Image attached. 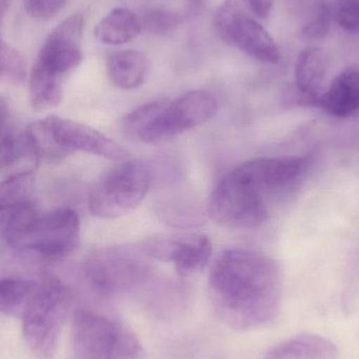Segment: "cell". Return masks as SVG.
Instances as JSON below:
<instances>
[{
    "instance_id": "obj_12",
    "label": "cell",
    "mask_w": 359,
    "mask_h": 359,
    "mask_svg": "<svg viewBox=\"0 0 359 359\" xmlns=\"http://www.w3.org/2000/svg\"><path fill=\"white\" fill-rule=\"evenodd\" d=\"M147 252L164 262H172L177 273L183 278L202 271L212 255V243L206 236H193L177 241L149 243Z\"/></svg>"
},
{
    "instance_id": "obj_19",
    "label": "cell",
    "mask_w": 359,
    "mask_h": 359,
    "mask_svg": "<svg viewBox=\"0 0 359 359\" xmlns=\"http://www.w3.org/2000/svg\"><path fill=\"white\" fill-rule=\"evenodd\" d=\"M30 102L37 111L57 107L63 100V81L31 69L29 77Z\"/></svg>"
},
{
    "instance_id": "obj_24",
    "label": "cell",
    "mask_w": 359,
    "mask_h": 359,
    "mask_svg": "<svg viewBox=\"0 0 359 359\" xmlns=\"http://www.w3.org/2000/svg\"><path fill=\"white\" fill-rule=\"evenodd\" d=\"M332 8L326 0L314 4L311 15L301 29V36L307 41H320L328 36L332 20Z\"/></svg>"
},
{
    "instance_id": "obj_2",
    "label": "cell",
    "mask_w": 359,
    "mask_h": 359,
    "mask_svg": "<svg viewBox=\"0 0 359 359\" xmlns=\"http://www.w3.org/2000/svg\"><path fill=\"white\" fill-rule=\"evenodd\" d=\"M72 306V294L60 280L52 276L34 280L18 318L32 353L52 359Z\"/></svg>"
},
{
    "instance_id": "obj_21",
    "label": "cell",
    "mask_w": 359,
    "mask_h": 359,
    "mask_svg": "<svg viewBox=\"0 0 359 359\" xmlns=\"http://www.w3.org/2000/svg\"><path fill=\"white\" fill-rule=\"evenodd\" d=\"M35 177L34 172L10 175L0 185V207L1 210L30 202L33 192Z\"/></svg>"
},
{
    "instance_id": "obj_5",
    "label": "cell",
    "mask_w": 359,
    "mask_h": 359,
    "mask_svg": "<svg viewBox=\"0 0 359 359\" xmlns=\"http://www.w3.org/2000/svg\"><path fill=\"white\" fill-rule=\"evenodd\" d=\"M151 182V170L147 164L124 162L95 184L89 196V208L101 219L124 217L145 200Z\"/></svg>"
},
{
    "instance_id": "obj_3",
    "label": "cell",
    "mask_w": 359,
    "mask_h": 359,
    "mask_svg": "<svg viewBox=\"0 0 359 359\" xmlns=\"http://www.w3.org/2000/svg\"><path fill=\"white\" fill-rule=\"evenodd\" d=\"M72 359H145L134 332L109 316L79 310L72 318Z\"/></svg>"
},
{
    "instance_id": "obj_25",
    "label": "cell",
    "mask_w": 359,
    "mask_h": 359,
    "mask_svg": "<svg viewBox=\"0 0 359 359\" xmlns=\"http://www.w3.org/2000/svg\"><path fill=\"white\" fill-rule=\"evenodd\" d=\"M0 76L2 80L20 84L27 79V62L18 50L6 40L0 46Z\"/></svg>"
},
{
    "instance_id": "obj_17",
    "label": "cell",
    "mask_w": 359,
    "mask_h": 359,
    "mask_svg": "<svg viewBox=\"0 0 359 359\" xmlns=\"http://www.w3.org/2000/svg\"><path fill=\"white\" fill-rule=\"evenodd\" d=\"M143 31L141 17L128 8L110 11L94 29V36L105 46H124L137 38Z\"/></svg>"
},
{
    "instance_id": "obj_18",
    "label": "cell",
    "mask_w": 359,
    "mask_h": 359,
    "mask_svg": "<svg viewBox=\"0 0 359 359\" xmlns=\"http://www.w3.org/2000/svg\"><path fill=\"white\" fill-rule=\"evenodd\" d=\"M110 80L116 88L134 90L147 79L150 62L143 52L126 50L114 53L107 63Z\"/></svg>"
},
{
    "instance_id": "obj_20",
    "label": "cell",
    "mask_w": 359,
    "mask_h": 359,
    "mask_svg": "<svg viewBox=\"0 0 359 359\" xmlns=\"http://www.w3.org/2000/svg\"><path fill=\"white\" fill-rule=\"evenodd\" d=\"M25 132L38 159L57 161L70 155L55 140L46 118L30 124Z\"/></svg>"
},
{
    "instance_id": "obj_1",
    "label": "cell",
    "mask_w": 359,
    "mask_h": 359,
    "mask_svg": "<svg viewBox=\"0 0 359 359\" xmlns=\"http://www.w3.org/2000/svg\"><path fill=\"white\" fill-rule=\"evenodd\" d=\"M209 286L216 316L230 328L256 330L269 326L280 313V272L261 253L226 249L211 266Z\"/></svg>"
},
{
    "instance_id": "obj_23",
    "label": "cell",
    "mask_w": 359,
    "mask_h": 359,
    "mask_svg": "<svg viewBox=\"0 0 359 359\" xmlns=\"http://www.w3.org/2000/svg\"><path fill=\"white\" fill-rule=\"evenodd\" d=\"M139 17L143 31L153 35H168L176 31L183 22L181 14L167 8H152Z\"/></svg>"
},
{
    "instance_id": "obj_22",
    "label": "cell",
    "mask_w": 359,
    "mask_h": 359,
    "mask_svg": "<svg viewBox=\"0 0 359 359\" xmlns=\"http://www.w3.org/2000/svg\"><path fill=\"white\" fill-rule=\"evenodd\" d=\"M33 283L34 280L27 278H2L0 282V311L4 316L18 318Z\"/></svg>"
},
{
    "instance_id": "obj_30",
    "label": "cell",
    "mask_w": 359,
    "mask_h": 359,
    "mask_svg": "<svg viewBox=\"0 0 359 359\" xmlns=\"http://www.w3.org/2000/svg\"><path fill=\"white\" fill-rule=\"evenodd\" d=\"M8 1H10V0H1L2 15L4 14V11H6V6H8Z\"/></svg>"
},
{
    "instance_id": "obj_15",
    "label": "cell",
    "mask_w": 359,
    "mask_h": 359,
    "mask_svg": "<svg viewBox=\"0 0 359 359\" xmlns=\"http://www.w3.org/2000/svg\"><path fill=\"white\" fill-rule=\"evenodd\" d=\"M339 349L326 337L305 332L268 350L263 359H337Z\"/></svg>"
},
{
    "instance_id": "obj_10",
    "label": "cell",
    "mask_w": 359,
    "mask_h": 359,
    "mask_svg": "<svg viewBox=\"0 0 359 359\" xmlns=\"http://www.w3.org/2000/svg\"><path fill=\"white\" fill-rule=\"evenodd\" d=\"M84 27L82 15L73 14L63 19L46 36L32 69L63 81L81 65Z\"/></svg>"
},
{
    "instance_id": "obj_26",
    "label": "cell",
    "mask_w": 359,
    "mask_h": 359,
    "mask_svg": "<svg viewBox=\"0 0 359 359\" xmlns=\"http://www.w3.org/2000/svg\"><path fill=\"white\" fill-rule=\"evenodd\" d=\"M168 101V99L152 101L131 111L124 120V128L126 134L138 138L141 133L159 115Z\"/></svg>"
},
{
    "instance_id": "obj_7",
    "label": "cell",
    "mask_w": 359,
    "mask_h": 359,
    "mask_svg": "<svg viewBox=\"0 0 359 359\" xmlns=\"http://www.w3.org/2000/svg\"><path fill=\"white\" fill-rule=\"evenodd\" d=\"M84 271L94 291L107 297L136 290L151 276L149 264L124 248L96 251L86 259Z\"/></svg>"
},
{
    "instance_id": "obj_4",
    "label": "cell",
    "mask_w": 359,
    "mask_h": 359,
    "mask_svg": "<svg viewBox=\"0 0 359 359\" xmlns=\"http://www.w3.org/2000/svg\"><path fill=\"white\" fill-rule=\"evenodd\" d=\"M80 221L69 208L36 212L11 248L44 262H59L77 250Z\"/></svg>"
},
{
    "instance_id": "obj_8",
    "label": "cell",
    "mask_w": 359,
    "mask_h": 359,
    "mask_svg": "<svg viewBox=\"0 0 359 359\" xmlns=\"http://www.w3.org/2000/svg\"><path fill=\"white\" fill-rule=\"evenodd\" d=\"M213 25L221 39L229 46L261 62H280V48L272 36L263 25L244 14L235 0H225L216 8Z\"/></svg>"
},
{
    "instance_id": "obj_31",
    "label": "cell",
    "mask_w": 359,
    "mask_h": 359,
    "mask_svg": "<svg viewBox=\"0 0 359 359\" xmlns=\"http://www.w3.org/2000/svg\"><path fill=\"white\" fill-rule=\"evenodd\" d=\"M192 2H193L194 6H200V4H202V0H192Z\"/></svg>"
},
{
    "instance_id": "obj_14",
    "label": "cell",
    "mask_w": 359,
    "mask_h": 359,
    "mask_svg": "<svg viewBox=\"0 0 359 359\" xmlns=\"http://www.w3.org/2000/svg\"><path fill=\"white\" fill-rule=\"evenodd\" d=\"M328 65V55L322 48L311 46L299 54L295 65V86L303 102L320 103V88Z\"/></svg>"
},
{
    "instance_id": "obj_11",
    "label": "cell",
    "mask_w": 359,
    "mask_h": 359,
    "mask_svg": "<svg viewBox=\"0 0 359 359\" xmlns=\"http://www.w3.org/2000/svg\"><path fill=\"white\" fill-rule=\"evenodd\" d=\"M46 119L55 140L70 155L82 151L114 161H124L128 157L122 145L91 126L57 116H48Z\"/></svg>"
},
{
    "instance_id": "obj_29",
    "label": "cell",
    "mask_w": 359,
    "mask_h": 359,
    "mask_svg": "<svg viewBox=\"0 0 359 359\" xmlns=\"http://www.w3.org/2000/svg\"><path fill=\"white\" fill-rule=\"evenodd\" d=\"M251 12L261 19H267L273 10L274 0H244Z\"/></svg>"
},
{
    "instance_id": "obj_13",
    "label": "cell",
    "mask_w": 359,
    "mask_h": 359,
    "mask_svg": "<svg viewBox=\"0 0 359 359\" xmlns=\"http://www.w3.org/2000/svg\"><path fill=\"white\" fill-rule=\"evenodd\" d=\"M240 170L265 194L282 189L301 176L305 157L261 158L240 164Z\"/></svg>"
},
{
    "instance_id": "obj_16",
    "label": "cell",
    "mask_w": 359,
    "mask_h": 359,
    "mask_svg": "<svg viewBox=\"0 0 359 359\" xmlns=\"http://www.w3.org/2000/svg\"><path fill=\"white\" fill-rule=\"evenodd\" d=\"M318 105L335 117H349L355 113L359 109V69H345L337 76Z\"/></svg>"
},
{
    "instance_id": "obj_6",
    "label": "cell",
    "mask_w": 359,
    "mask_h": 359,
    "mask_svg": "<svg viewBox=\"0 0 359 359\" xmlns=\"http://www.w3.org/2000/svg\"><path fill=\"white\" fill-rule=\"evenodd\" d=\"M263 196L237 166L213 190L209 201V215L213 221L226 227H257L268 217Z\"/></svg>"
},
{
    "instance_id": "obj_9",
    "label": "cell",
    "mask_w": 359,
    "mask_h": 359,
    "mask_svg": "<svg viewBox=\"0 0 359 359\" xmlns=\"http://www.w3.org/2000/svg\"><path fill=\"white\" fill-rule=\"evenodd\" d=\"M217 100L212 93L197 90L168 101L159 115L141 133L139 140L155 143L193 130L212 119Z\"/></svg>"
},
{
    "instance_id": "obj_28",
    "label": "cell",
    "mask_w": 359,
    "mask_h": 359,
    "mask_svg": "<svg viewBox=\"0 0 359 359\" xmlns=\"http://www.w3.org/2000/svg\"><path fill=\"white\" fill-rule=\"evenodd\" d=\"M69 0H23L25 11L32 18L48 21L65 8Z\"/></svg>"
},
{
    "instance_id": "obj_27",
    "label": "cell",
    "mask_w": 359,
    "mask_h": 359,
    "mask_svg": "<svg viewBox=\"0 0 359 359\" xmlns=\"http://www.w3.org/2000/svg\"><path fill=\"white\" fill-rule=\"evenodd\" d=\"M332 12L341 29L352 34L359 33V0H335Z\"/></svg>"
}]
</instances>
